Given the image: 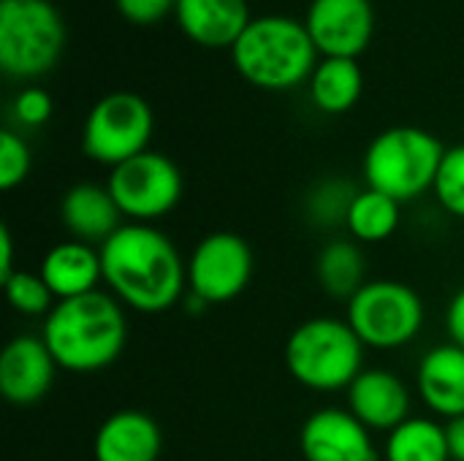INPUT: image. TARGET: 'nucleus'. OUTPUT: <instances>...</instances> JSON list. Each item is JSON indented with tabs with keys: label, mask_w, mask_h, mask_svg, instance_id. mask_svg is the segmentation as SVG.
I'll use <instances>...</instances> for the list:
<instances>
[{
	"label": "nucleus",
	"mask_w": 464,
	"mask_h": 461,
	"mask_svg": "<svg viewBox=\"0 0 464 461\" xmlns=\"http://www.w3.org/2000/svg\"><path fill=\"white\" fill-rule=\"evenodd\" d=\"M103 283L133 312L160 315L188 288V261L152 223H122L101 247Z\"/></svg>",
	"instance_id": "1"
},
{
	"label": "nucleus",
	"mask_w": 464,
	"mask_h": 461,
	"mask_svg": "<svg viewBox=\"0 0 464 461\" xmlns=\"http://www.w3.org/2000/svg\"><path fill=\"white\" fill-rule=\"evenodd\" d=\"M41 340L57 367L73 375H92L111 367L128 342V321L122 304L103 293L57 302L44 318Z\"/></svg>",
	"instance_id": "2"
},
{
	"label": "nucleus",
	"mask_w": 464,
	"mask_h": 461,
	"mask_svg": "<svg viewBox=\"0 0 464 461\" xmlns=\"http://www.w3.org/2000/svg\"><path fill=\"white\" fill-rule=\"evenodd\" d=\"M231 60L247 84L266 92H283L310 82L318 65V49L304 22L283 14H264L253 19L231 46Z\"/></svg>",
	"instance_id": "3"
},
{
	"label": "nucleus",
	"mask_w": 464,
	"mask_h": 461,
	"mask_svg": "<svg viewBox=\"0 0 464 461\" xmlns=\"http://www.w3.org/2000/svg\"><path fill=\"white\" fill-rule=\"evenodd\" d=\"M285 370L291 378L321 394L348 391L364 372V342L337 318H310L285 342Z\"/></svg>",
	"instance_id": "4"
},
{
	"label": "nucleus",
	"mask_w": 464,
	"mask_h": 461,
	"mask_svg": "<svg viewBox=\"0 0 464 461\" xmlns=\"http://www.w3.org/2000/svg\"><path fill=\"white\" fill-rule=\"evenodd\" d=\"M446 147L440 139L416 125H397L378 133L362 160L367 187L408 204L435 187Z\"/></svg>",
	"instance_id": "5"
},
{
	"label": "nucleus",
	"mask_w": 464,
	"mask_h": 461,
	"mask_svg": "<svg viewBox=\"0 0 464 461\" xmlns=\"http://www.w3.org/2000/svg\"><path fill=\"white\" fill-rule=\"evenodd\" d=\"M65 49L63 14L49 0H0V71L11 79L49 73Z\"/></svg>",
	"instance_id": "6"
},
{
	"label": "nucleus",
	"mask_w": 464,
	"mask_h": 461,
	"mask_svg": "<svg viewBox=\"0 0 464 461\" xmlns=\"http://www.w3.org/2000/svg\"><path fill=\"white\" fill-rule=\"evenodd\" d=\"M345 321L364 348L397 351L419 337L424 326V302L400 280H367L348 302Z\"/></svg>",
	"instance_id": "7"
},
{
	"label": "nucleus",
	"mask_w": 464,
	"mask_h": 461,
	"mask_svg": "<svg viewBox=\"0 0 464 461\" xmlns=\"http://www.w3.org/2000/svg\"><path fill=\"white\" fill-rule=\"evenodd\" d=\"M155 130L152 106L128 90L109 92L95 101L82 128V149L101 166H120L150 149Z\"/></svg>",
	"instance_id": "8"
},
{
	"label": "nucleus",
	"mask_w": 464,
	"mask_h": 461,
	"mask_svg": "<svg viewBox=\"0 0 464 461\" xmlns=\"http://www.w3.org/2000/svg\"><path fill=\"white\" fill-rule=\"evenodd\" d=\"M122 217L130 223H152L169 215L182 198V174L171 158L147 149L109 171L106 182Z\"/></svg>",
	"instance_id": "9"
},
{
	"label": "nucleus",
	"mask_w": 464,
	"mask_h": 461,
	"mask_svg": "<svg viewBox=\"0 0 464 461\" xmlns=\"http://www.w3.org/2000/svg\"><path fill=\"white\" fill-rule=\"evenodd\" d=\"M253 277V250L231 231L204 236L188 258V291L201 304L234 302Z\"/></svg>",
	"instance_id": "10"
},
{
	"label": "nucleus",
	"mask_w": 464,
	"mask_h": 461,
	"mask_svg": "<svg viewBox=\"0 0 464 461\" xmlns=\"http://www.w3.org/2000/svg\"><path fill=\"white\" fill-rule=\"evenodd\" d=\"M304 27L318 54L356 60L372 41L375 8L370 0H313Z\"/></svg>",
	"instance_id": "11"
},
{
	"label": "nucleus",
	"mask_w": 464,
	"mask_h": 461,
	"mask_svg": "<svg viewBox=\"0 0 464 461\" xmlns=\"http://www.w3.org/2000/svg\"><path fill=\"white\" fill-rule=\"evenodd\" d=\"M302 461H378L370 429L343 408H321L302 424Z\"/></svg>",
	"instance_id": "12"
},
{
	"label": "nucleus",
	"mask_w": 464,
	"mask_h": 461,
	"mask_svg": "<svg viewBox=\"0 0 464 461\" xmlns=\"http://www.w3.org/2000/svg\"><path fill=\"white\" fill-rule=\"evenodd\" d=\"M57 370L60 367L41 337L19 334L0 353V394L19 408L35 405L49 394Z\"/></svg>",
	"instance_id": "13"
},
{
	"label": "nucleus",
	"mask_w": 464,
	"mask_h": 461,
	"mask_svg": "<svg viewBox=\"0 0 464 461\" xmlns=\"http://www.w3.org/2000/svg\"><path fill=\"white\" fill-rule=\"evenodd\" d=\"M348 410L370 432H394L411 418V391L389 370H364L348 389Z\"/></svg>",
	"instance_id": "14"
},
{
	"label": "nucleus",
	"mask_w": 464,
	"mask_h": 461,
	"mask_svg": "<svg viewBox=\"0 0 464 461\" xmlns=\"http://www.w3.org/2000/svg\"><path fill=\"white\" fill-rule=\"evenodd\" d=\"M179 30L198 46L231 49L253 22L247 0H177Z\"/></svg>",
	"instance_id": "15"
},
{
	"label": "nucleus",
	"mask_w": 464,
	"mask_h": 461,
	"mask_svg": "<svg viewBox=\"0 0 464 461\" xmlns=\"http://www.w3.org/2000/svg\"><path fill=\"white\" fill-rule=\"evenodd\" d=\"M38 274L57 302L95 293L98 285L103 283L101 250L79 239L57 242L41 258Z\"/></svg>",
	"instance_id": "16"
},
{
	"label": "nucleus",
	"mask_w": 464,
	"mask_h": 461,
	"mask_svg": "<svg viewBox=\"0 0 464 461\" xmlns=\"http://www.w3.org/2000/svg\"><path fill=\"white\" fill-rule=\"evenodd\" d=\"M163 435L144 410H117L95 432V461H158Z\"/></svg>",
	"instance_id": "17"
},
{
	"label": "nucleus",
	"mask_w": 464,
	"mask_h": 461,
	"mask_svg": "<svg viewBox=\"0 0 464 461\" xmlns=\"http://www.w3.org/2000/svg\"><path fill=\"white\" fill-rule=\"evenodd\" d=\"M421 402L443 418L464 416V351L454 342L438 345L424 353L416 372Z\"/></svg>",
	"instance_id": "18"
},
{
	"label": "nucleus",
	"mask_w": 464,
	"mask_h": 461,
	"mask_svg": "<svg viewBox=\"0 0 464 461\" xmlns=\"http://www.w3.org/2000/svg\"><path fill=\"white\" fill-rule=\"evenodd\" d=\"M60 220L73 239L101 247L122 226V212L114 204L109 187L79 182L63 196Z\"/></svg>",
	"instance_id": "19"
},
{
	"label": "nucleus",
	"mask_w": 464,
	"mask_h": 461,
	"mask_svg": "<svg viewBox=\"0 0 464 461\" xmlns=\"http://www.w3.org/2000/svg\"><path fill=\"white\" fill-rule=\"evenodd\" d=\"M310 101L324 114H345L351 111L364 90V73L356 60L348 57H324L310 82Z\"/></svg>",
	"instance_id": "20"
},
{
	"label": "nucleus",
	"mask_w": 464,
	"mask_h": 461,
	"mask_svg": "<svg viewBox=\"0 0 464 461\" xmlns=\"http://www.w3.org/2000/svg\"><path fill=\"white\" fill-rule=\"evenodd\" d=\"M315 277L318 285L334 296L351 302L364 285H367V258L359 247V242L337 239L329 242L315 261Z\"/></svg>",
	"instance_id": "21"
},
{
	"label": "nucleus",
	"mask_w": 464,
	"mask_h": 461,
	"mask_svg": "<svg viewBox=\"0 0 464 461\" xmlns=\"http://www.w3.org/2000/svg\"><path fill=\"white\" fill-rule=\"evenodd\" d=\"M400 215H402L400 201L389 198L381 190L364 187V190H356V196L348 206L345 228L353 242L378 245V242H386L389 236H394V231L400 228Z\"/></svg>",
	"instance_id": "22"
},
{
	"label": "nucleus",
	"mask_w": 464,
	"mask_h": 461,
	"mask_svg": "<svg viewBox=\"0 0 464 461\" xmlns=\"http://www.w3.org/2000/svg\"><path fill=\"white\" fill-rule=\"evenodd\" d=\"M386 461H451L446 427L435 418L411 416L386 437Z\"/></svg>",
	"instance_id": "23"
},
{
	"label": "nucleus",
	"mask_w": 464,
	"mask_h": 461,
	"mask_svg": "<svg viewBox=\"0 0 464 461\" xmlns=\"http://www.w3.org/2000/svg\"><path fill=\"white\" fill-rule=\"evenodd\" d=\"M3 291H5L8 304L19 315H27V318H46L57 304V299L52 296V291L46 288L38 272L16 269L11 277L3 280Z\"/></svg>",
	"instance_id": "24"
},
{
	"label": "nucleus",
	"mask_w": 464,
	"mask_h": 461,
	"mask_svg": "<svg viewBox=\"0 0 464 461\" xmlns=\"http://www.w3.org/2000/svg\"><path fill=\"white\" fill-rule=\"evenodd\" d=\"M432 193L449 215L464 220V144L446 149Z\"/></svg>",
	"instance_id": "25"
},
{
	"label": "nucleus",
	"mask_w": 464,
	"mask_h": 461,
	"mask_svg": "<svg viewBox=\"0 0 464 461\" xmlns=\"http://www.w3.org/2000/svg\"><path fill=\"white\" fill-rule=\"evenodd\" d=\"M33 166V155L30 147L24 144V139L14 130H3L0 133V190H14L19 187Z\"/></svg>",
	"instance_id": "26"
},
{
	"label": "nucleus",
	"mask_w": 464,
	"mask_h": 461,
	"mask_svg": "<svg viewBox=\"0 0 464 461\" xmlns=\"http://www.w3.org/2000/svg\"><path fill=\"white\" fill-rule=\"evenodd\" d=\"M353 196H356V190H351V187H345L340 182H329L318 193H313L310 215L324 226H334V223L345 226V215H348V206H351Z\"/></svg>",
	"instance_id": "27"
},
{
	"label": "nucleus",
	"mask_w": 464,
	"mask_h": 461,
	"mask_svg": "<svg viewBox=\"0 0 464 461\" xmlns=\"http://www.w3.org/2000/svg\"><path fill=\"white\" fill-rule=\"evenodd\" d=\"M52 117V98L41 87H24L14 98V120L24 128H38Z\"/></svg>",
	"instance_id": "28"
},
{
	"label": "nucleus",
	"mask_w": 464,
	"mask_h": 461,
	"mask_svg": "<svg viewBox=\"0 0 464 461\" xmlns=\"http://www.w3.org/2000/svg\"><path fill=\"white\" fill-rule=\"evenodd\" d=\"M114 5L130 24H155L177 8V0H114Z\"/></svg>",
	"instance_id": "29"
},
{
	"label": "nucleus",
	"mask_w": 464,
	"mask_h": 461,
	"mask_svg": "<svg viewBox=\"0 0 464 461\" xmlns=\"http://www.w3.org/2000/svg\"><path fill=\"white\" fill-rule=\"evenodd\" d=\"M446 331L451 342L464 351V288L454 293V299L446 307Z\"/></svg>",
	"instance_id": "30"
},
{
	"label": "nucleus",
	"mask_w": 464,
	"mask_h": 461,
	"mask_svg": "<svg viewBox=\"0 0 464 461\" xmlns=\"http://www.w3.org/2000/svg\"><path fill=\"white\" fill-rule=\"evenodd\" d=\"M446 437H449L451 461H464V416L451 418V421L446 424Z\"/></svg>",
	"instance_id": "31"
},
{
	"label": "nucleus",
	"mask_w": 464,
	"mask_h": 461,
	"mask_svg": "<svg viewBox=\"0 0 464 461\" xmlns=\"http://www.w3.org/2000/svg\"><path fill=\"white\" fill-rule=\"evenodd\" d=\"M16 269H14V239H11V231L8 226L0 228V280L11 277Z\"/></svg>",
	"instance_id": "32"
},
{
	"label": "nucleus",
	"mask_w": 464,
	"mask_h": 461,
	"mask_svg": "<svg viewBox=\"0 0 464 461\" xmlns=\"http://www.w3.org/2000/svg\"><path fill=\"white\" fill-rule=\"evenodd\" d=\"M299 461H302V459H299Z\"/></svg>",
	"instance_id": "33"
}]
</instances>
